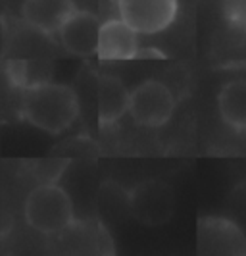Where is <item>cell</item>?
Wrapping results in <instances>:
<instances>
[{
  "mask_svg": "<svg viewBox=\"0 0 246 256\" xmlns=\"http://www.w3.org/2000/svg\"><path fill=\"white\" fill-rule=\"evenodd\" d=\"M198 254L243 256L246 237L243 230L225 218H202L198 222Z\"/></svg>",
  "mask_w": 246,
  "mask_h": 256,
  "instance_id": "5",
  "label": "cell"
},
{
  "mask_svg": "<svg viewBox=\"0 0 246 256\" xmlns=\"http://www.w3.org/2000/svg\"><path fill=\"white\" fill-rule=\"evenodd\" d=\"M25 220L39 233H60L73 224V202L62 187L44 183L29 192L25 200Z\"/></svg>",
  "mask_w": 246,
  "mask_h": 256,
  "instance_id": "2",
  "label": "cell"
},
{
  "mask_svg": "<svg viewBox=\"0 0 246 256\" xmlns=\"http://www.w3.org/2000/svg\"><path fill=\"white\" fill-rule=\"evenodd\" d=\"M19 110L31 126L56 135L77 120L79 100L71 87L42 81L23 89Z\"/></svg>",
  "mask_w": 246,
  "mask_h": 256,
  "instance_id": "1",
  "label": "cell"
},
{
  "mask_svg": "<svg viewBox=\"0 0 246 256\" xmlns=\"http://www.w3.org/2000/svg\"><path fill=\"white\" fill-rule=\"evenodd\" d=\"M221 12L233 29L246 33V0H221Z\"/></svg>",
  "mask_w": 246,
  "mask_h": 256,
  "instance_id": "12",
  "label": "cell"
},
{
  "mask_svg": "<svg viewBox=\"0 0 246 256\" xmlns=\"http://www.w3.org/2000/svg\"><path fill=\"white\" fill-rule=\"evenodd\" d=\"M221 120L235 131H246V79H235L223 85L218 94Z\"/></svg>",
  "mask_w": 246,
  "mask_h": 256,
  "instance_id": "11",
  "label": "cell"
},
{
  "mask_svg": "<svg viewBox=\"0 0 246 256\" xmlns=\"http://www.w3.org/2000/svg\"><path fill=\"white\" fill-rule=\"evenodd\" d=\"M119 18L139 35L166 31L177 18V0H117Z\"/></svg>",
  "mask_w": 246,
  "mask_h": 256,
  "instance_id": "3",
  "label": "cell"
},
{
  "mask_svg": "<svg viewBox=\"0 0 246 256\" xmlns=\"http://www.w3.org/2000/svg\"><path fill=\"white\" fill-rule=\"evenodd\" d=\"M131 210L146 226H160L171 218L173 192L160 181H144L131 194Z\"/></svg>",
  "mask_w": 246,
  "mask_h": 256,
  "instance_id": "6",
  "label": "cell"
},
{
  "mask_svg": "<svg viewBox=\"0 0 246 256\" xmlns=\"http://www.w3.org/2000/svg\"><path fill=\"white\" fill-rule=\"evenodd\" d=\"M175 110L171 90L160 81H144L129 96V114L143 128H162Z\"/></svg>",
  "mask_w": 246,
  "mask_h": 256,
  "instance_id": "4",
  "label": "cell"
},
{
  "mask_svg": "<svg viewBox=\"0 0 246 256\" xmlns=\"http://www.w3.org/2000/svg\"><path fill=\"white\" fill-rule=\"evenodd\" d=\"M75 10L73 0H25L21 4V18L35 31L56 35Z\"/></svg>",
  "mask_w": 246,
  "mask_h": 256,
  "instance_id": "8",
  "label": "cell"
},
{
  "mask_svg": "<svg viewBox=\"0 0 246 256\" xmlns=\"http://www.w3.org/2000/svg\"><path fill=\"white\" fill-rule=\"evenodd\" d=\"M139 33L121 18L108 20L100 27L98 52L100 60H131L139 56Z\"/></svg>",
  "mask_w": 246,
  "mask_h": 256,
  "instance_id": "9",
  "label": "cell"
},
{
  "mask_svg": "<svg viewBox=\"0 0 246 256\" xmlns=\"http://www.w3.org/2000/svg\"><path fill=\"white\" fill-rule=\"evenodd\" d=\"M100 20L89 10H75L73 16L60 29L62 46L69 54L79 58H89L98 52V37H100Z\"/></svg>",
  "mask_w": 246,
  "mask_h": 256,
  "instance_id": "7",
  "label": "cell"
},
{
  "mask_svg": "<svg viewBox=\"0 0 246 256\" xmlns=\"http://www.w3.org/2000/svg\"><path fill=\"white\" fill-rule=\"evenodd\" d=\"M6 76L10 79L13 87H27V68L25 62L21 60H15V62H10L8 68H6Z\"/></svg>",
  "mask_w": 246,
  "mask_h": 256,
  "instance_id": "13",
  "label": "cell"
},
{
  "mask_svg": "<svg viewBox=\"0 0 246 256\" xmlns=\"http://www.w3.org/2000/svg\"><path fill=\"white\" fill-rule=\"evenodd\" d=\"M131 92L114 76H102L98 81V122L100 126H114L125 112H129Z\"/></svg>",
  "mask_w": 246,
  "mask_h": 256,
  "instance_id": "10",
  "label": "cell"
}]
</instances>
